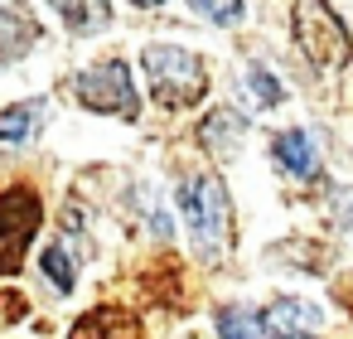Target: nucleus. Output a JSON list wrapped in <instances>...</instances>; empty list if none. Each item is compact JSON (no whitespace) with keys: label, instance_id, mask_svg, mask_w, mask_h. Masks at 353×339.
Segmentation results:
<instances>
[{"label":"nucleus","instance_id":"f03ea898","mask_svg":"<svg viewBox=\"0 0 353 339\" xmlns=\"http://www.w3.org/2000/svg\"><path fill=\"white\" fill-rule=\"evenodd\" d=\"M295 44L314 68H348L353 64V35L334 15L329 0H295Z\"/></svg>","mask_w":353,"mask_h":339},{"label":"nucleus","instance_id":"7ed1b4c3","mask_svg":"<svg viewBox=\"0 0 353 339\" xmlns=\"http://www.w3.org/2000/svg\"><path fill=\"white\" fill-rule=\"evenodd\" d=\"M39 223H44L39 189L15 184V189L0 194V276H15L25 267V252H30Z\"/></svg>","mask_w":353,"mask_h":339},{"label":"nucleus","instance_id":"1a4fd4ad","mask_svg":"<svg viewBox=\"0 0 353 339\" xmlns=\"http://www.w3.org/2000/svg\"><path fill=\"white\" fill-rule=\"evenodd\" d=\"M39 20L25 10H0V59H20L30 44H39Z\"/></svg>","mask_w":353,"mask_h":339},{"label":"nucleus","instance_id":"4be33fe9","mask_svg":"<svg viewBox=\"0 0 353 339\" xmlns=\"http://www.w3.org/2000/svg\"><path fill=\"white\" fill-rule=\"evenodd\" d=\"M285 339H310V334H285Z\"/></svg>","mask_w":353,"mask_h":339},{"label":"nucleus","instance_id":"6e6552de","mask_svg":"<svg viewBox=\"0 0 353 339\" xmlns=\"http://www.w3.org/2000/svg\"><path fill=\"white\" fill-rule=\"evenodd\" d=\"M271 155L281 160L285 175H295V180H319V151H314V141H310L305 131H281V136L271 141Z\"/></svg>","mask_w":353,"mask_h":339},{"label":"nucleus","instance_id":"ddd939ff","mask_svg":"<svg viewBox=\"0 0 353 339\" xmlns=\"http://www.w3.org/2000/svg\"><path fill=\"white\" fill-rule=\"evenodd\" d=\"M44 117V102H15V107H0V141H25Z\"/></svg>","mask_w":353,"mask_h":339},{"label":"nucleus","instance_id":"39448f33","mask_svg":"<svg viewBox=\"0 0 353 339\" xmlns=\"http://www.w3.org/2000/svg\"><path fill=\"white\" fill-rule=\"evenodd\" d=\"M179 209H184V223L189 233L199 238V247H218L228 238V223H232V209H228V189L218 175H194L179 184Z\"/></svg>","mask_w":353,"mask_h":339},{"label":"nucleus","instance_id":"20e7f679","mask_svg":"<svg viewBox=\"0 0 353 339\" xmlns=\"http://www.w3.org/2000/svg\"><path fill=\"white\" fill-rule=\"evenodd\" d=\"M73 97L97 112V117H121V122H136L141 102H136V88H131V73L121 59H102L92 68H83L73 78Z\"/></svg>","mask_w":353,"mask_h":339},{"label":"nucleus","instance_id":"f257e3e1","mask_svg":"<svg viewBox=\"0 0 353 339\" xmlns=\"http://www.w3.org/2000/svg\"><path fill=\"white\" fill-rule=\"evenodd\" d=\"M141 64H145L150 97H155L160 107H170V112H184V107H194V102L208 93L203 64H199L189 49H179V44H150V49L141 54Z\"/></svg>","mask_w":353,"mask_h":339},{"label":"nucleus","instance_id":"a211bd4d","mask_svg":"<svg viewBox=\"0 0 353 339\" xmlns=\"http://www.w3.org/2000/svg\"><path fill=\"white\" fill-rule=\"evenodd\" d=\"M334 209H339V223L353 233V189H339L334 194Z\"/></svg>","mask_w":353,"mask_h":339},{"label":"nucleus","instance_id":"dca6fc26","mask_svg":"<svg viewBox=\"0 0 353 339\" xmlns=\"http://www.w3.org/2000/svg\"><path fill=\"white\" fill-rule=\"evenodd\" d=\"M39 262H44V271H49V281H54L59 291H73V262H68V252H63L59 242H54V247H44V257H39Z\"/></svg>","mask_w":353,"mask_h":339},{"label":"nucleus","instance_id":"9d476101","mask_svg":"<svg viewBox=\"0 0 353 339\" xmlns=\"http://www.w3.org/2000/svg\"><path fill=\"white\" fill-rule=\"evenodd\" d=\"M266 325L271 334H310L319 325V310L310 300H295V296H281L271 310H266Z\"/></svg>","mask_w":353,"mask_h":339},{"label":"nucleus","instance_id":"0eeeda50","mask_svg":"<svg viewBox=\"0 0 353 339\" xmlns=\"http://www.w3.org/2000/svg\"><path fill=\"white\" fill-rule=\"evenodd\" d=\"M242 136H247V122H242V112H232V107H218V112L199 126V146L213 151L218 160H232V151L242 146Z\"/></svg>","mask_w":353,"mask_h":339},{"label":"nucleus","instance_id":"f8f14e48","mask_svg":"<svg viewBox=\"0 0 353 339\" xmlns=\"http://www.w3.org/2000/svg\"><path fill=\"white\" fill-rule=\"evenodd\" d=\"M54 6H59V15H63V25H68L73 35L102 30V25L112 20V6H107V0H54Z\"/></svg>","mask_w":353,"mask_h":339},{"label":"nucleus","instance_id":"2eb2a0df","mask_svg":"<svg viewBox=\"0 0 353 339\" xmlns=\"http://www.w3.org/2000/svg\"><path fill=\"white\" fill-rule=\"evenodd\" d=\"M189 10L203 15L208 25H237L242 20V0H189Z\"/></svg>","mask_w":353,"mask_h":339},{"label":"nucleus","instance_id":"423d86ee","mask_svg":"<svg viewBox=\"0 0 353 339\" xmlns=\"http://www.w3.org/2000/svg\"><path fill=\"white\" fill-rule=\"evenodd\" d=\"M68 339H145V329H141V320H136L131 310L97 305V310H88V315L68 329Z\"/></svg>","mask_w":353,"mask_h":339},{"label":"nucleus","instance_id":"f3484780","mask_svg":"<svg viewBox=\"0 0 353 339\" xmlns=\"http://www.w3.org/2000/svg\"><path fill=\"white\" fill-rule=\"evenodd\" d=\"M30 315V300L20 291H0V325H20Z\"/></svg>","mask_w":353,"mask_h":339},{"label":"nucleus","instance_id":"4468645a","mask_svg":"<svg viewBox=\"0 0 353 339\" xmlns=\"http://www.w3.org/2000/svg\"><path fill=\"white\" fill-rule=\"evenodd\" d=\"M247 88H252V97L261 102V107H276L281 97H285V88H281V78L266 68V64H252V73H247Z\"/></svg>","mask_w":353,"mask_h":339},{"label":"nucleus","instance_id":"9b49d317","mask_svg":"<svg viewBox=\"0 0 353 339\" xmlns=\"http://www.w3.org/2000/svg\"><path fill=\"white\" fill-rule=\"evenodd\" d=\"M218 334L223 339H271V325H266V315H256L247 305H223L218 310Z\"/></svg>","mask_w":353,"mask_h":339},{"label":"nucleus","instance_id":"aec40b11","mask_svg":"<svg viewBox=\"0 0 353 339\" xmlns=\"http://www.w3.org/2000/svg\"><path fill=\"white\" fill-rule=\"evenodd\" d=\"M339 300H343V305H353V281H343V286H339Z\"/></svg>","mask_w":353,"mask_h":339},{"label":"nucleus","instance_id":"6ab92c4d","mask_svg":"<svg viewBox=\"0 0 353 339\" xmlns=\"http://www.w3.org/2000/svg\"><path fill=\"white\" fill-rule=\"evenodd\" d=\"M170 281H179V262H174V257H170V262H165V281H160V286H170ZM150 296H155V300H160V305H165V291H150ZM170 305H179V300H174V296H170Z\"/></svg>","mask_w":353,"mask_h":339},{"label":"nucleus","instance_id":"412c9836","mask_svg":"<svg viewBox=\"0 0 353 339\" xmlns=\"http://www.w3.org/2000/svg\"><path fill=\"white\" fill-rule=\"evenodd\" d=\"M131 6H141V10H150V6H160V0H131Z\"/></svg>","mask_w":353,"mask_h":339}]
</instances>
